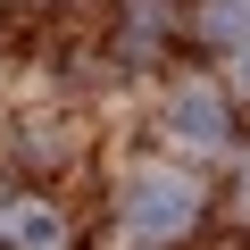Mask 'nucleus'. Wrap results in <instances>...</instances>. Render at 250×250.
<instances>
[{
    "mask_svg": "<svg viewBox=\"0 0 250 250\" xmlns=\"http://www.w3.org/2000/svg\"><path fill=\"white\" fill-rule=\"evenodd\" d=\"M200 217V184L175 175V167H142L134 184H125V225H134L142 242H167Z\"/></svg>",
    "mask_w": 250,
    "mask_h": 250,
    "instance_id": "nucleus-1",
    "label": "nucleus"
},
{
    "mask_svg": "<svg viewBox=\"0 0 250 250\" xmlns=\"http://www.w3.org/2000/svg\"><path fill=\"white\" fill-rule=\"evenodd\" d=\"M167 134L192 142V150H217V142H225V100H217L208 83H184V92L167 100Z\"/></svg>",
    "mask_w": 250,
    "mask_h": 250,
    "instance_id": "nucleus-2",
    "label": "nucleus"
},
{
    "mask_svg": "<svg viewBox=\"0 0 250 250\" xmlns=\"http://www.w3.org/2000/svg\"><path fill=\"white\" fill-rule=\"evenodd\" d=\"M208 34L217 42H250V0H208Z\"/></svg>",
    "mask_w": 250,
    "mask_h": 250,
    "instance_id": "nucleus-3",
    "label": "nucleus"
}]
</instances>
